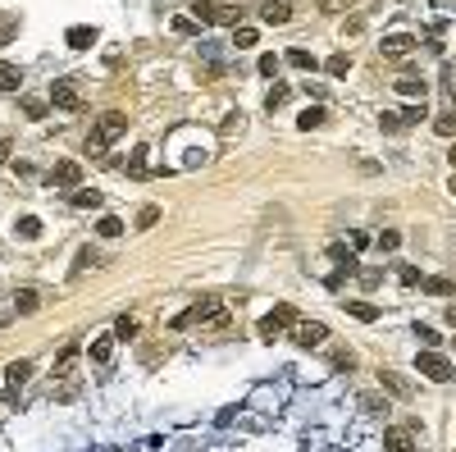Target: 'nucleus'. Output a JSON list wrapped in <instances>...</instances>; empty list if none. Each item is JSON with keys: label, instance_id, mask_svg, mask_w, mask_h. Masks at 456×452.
I'll return each instance as SVG.
<instances>
[{"label": "nucleus", "instance_id": "24", "mask_svg": "<svg viewBox=\"0 0 456 452\" xmlns=\"http://www.w3.org/2000/svg\"><path fill=\"white\" fill-rule=\"evenodd\" d=\"M109 356H114V338H96V342H91V361H96V365H105Z\"/></svg>", "mask_w": 456, "mask_h": 452}, {"label": "nucleus", "instance_id": "23", "mask_svg": "<svg viewBox=\"0 0 456 452\" xmlns=\"http://www.w3.org/2000/svg\"><path fill=\"white\" fill-rule=\"evenodd\" d=\"M169 28H174L178 37H196V33H201V23L187 19V14H174V23H169Z\"/></svg>", "mask_w": 456, "mask_h": 452}, {"label": "nucleus", "instance_id": "14", "mask_svg": "<svg viewBox=\"0 0 456 452\" xmlns=\"http://www.w3.org/2000/svg\"><path fill=\"white\" fill-rule=\"evenodd\" d=\"M19 82H23V69L0 60V92H19Z\"/></svg>", "mask_w": 456, "mask_h": 452}, {"label": "nucleus", "instance_id": "33", "mask_svg": "<svg viewBox=\"0 0 456 452\" xmlns=\"http://www.w3.org/2000/svg\"><path fill=\"white\" fill-rule=\"evenodd\" d=\"M114 338H137V315H123V320L114 324Z\"/></svg>", "mask_w": 456, "mask_h": 452}, {"label": "nucleus", "instance_id": "11", "mask_svg": "<svg viewBox=\"0 0 456 452\" xmlns=\"http://www.w3.org/2000/svg\"><path fill=\"white\" fill-rule=\"evenodd\" d=\"M261 19L270 23V28H279V23L292 19V5H288V0H265V5H261Z\"/></svg>", "mask_w": 456, "mask_h": 452}, {"label": "nucleus", "instance_id": "38", "mask_svg": "<svg viewBox=\"0 0 456 452\" xmlns=\"http://www.w3.org/2000/svg\"><path fill=\"white\" fill-rule=\"evenodd\" d=\"M155 220H160V210H155V206H141L137 210V229H151Z\"/></svg>", "mask_w": 456, "mask_h": 452}, {"label": "nucleus", "instance_id": "44", "mask_svg": "<svg viewBox=\"0 0 456 452\" xmlns=\"http://www.w3.org/2000/svg\"><path fill=\"white\" fill-rule=\"evenodd\" d=\"M261 73H265V78L279 73V55H261Z\"/></svg>", "mask_w": 456, "mask_h": 452}, {"label": "nucleus", "instance_id": "29", "mask_svg": "<svg viewBox=\"0 0 456 452\" xmlns=\"http://www.w3.org/2000/svg\"><path fill=\"white\" fill-rule=\"evenodd\" d=\"M288 96H292V92L283 87V82H279V87H270V96H265V110H279V105H288Z\"/></svg>", "mask_w": 456, "mask_h": 452}, {"label": "nucleus", "instance_id": "26", "mask_svg": "<svg viewBox=\"0 0 456 452\" xmlns=\"http://www.w3.org/2000/svg\"><path fill=\"white\" fill-rule=\"evenodd\" d=\"M69 201H73L78 210H96V206H100V201H105V197H100V192H82V188H78V192H73V197H69Z\"/></svg>", "mask_w": 456, "mask_h": 452}, {"label": "nucleus", "instance_id": "28", "mask_svg": "<svg viewBox=\"0 0 456 452\" xmlns=\"http://www.w3.org/2000/svg\"><path fill=\"white\" fill-rule=\"evenodd\" d=\"M256 42H261L256 28H233V46H238V51H247V46H256Z\"/></svg>", "mask_w": 456, "mask_h": 452}, {"label": "nucleus", "instance_id": "35", "mask_svg": "<svg viewBox=\"0 0 456 452\" xmlns=\"http://www.w3.org/2000/svg\"><path fill=\"white\" fill-rule=\"evenodd\" d=\"M360 407H365V411H388V397H379V393H360Z\"/></svg>", "mask_w": 456, "mask_h": 452}, {"label": "nucleus", "instance_id": "17", "mask_svg": "<svg viewBox=\"0 0 456 452\" xmlns=\"http://www.w3.org/2000/svg\"><path fill=\"white\" fill-rule=\"evenodd\" d=\"M324 119H328V110H324V105H310V110H301V114H297V128H301V132H310V128H319Z\"/></svg>", "mask_w": 456, "mask_h": 452}, {"label": "nucleus", "instance_id": "15", "mask_svg": "<svg viewBox=\"0 0 456 452\" xmlns=\"http://www.w3.org/2000/svg\"><path fill=\"white\" fill-rule=\"evenodd\" d=\"M420 288L429 293V297H452V293H456V284H452V279H443V275H434V279H420Z\"/></svg>", "mask_w": 456, "mask_h": 452}, {"label": "nucleus", "instance_id": "39", "mask_svg": "<svg viewBox=\"0 0 456 452\" xmlns=\"http://www.w3.org/2000/svg\"><path fill=\"white\" fill-rule=\"evenodd\" d=\"M351 365H356V356H351L347 347H337V352H333V370H351Z\"/></svg>", "mask_w": 456, "mask_h": 452}, {"label": "nucleus", "instance_id": "31", "mask_svg": "<svg viewBox=\"0 0 456 452\" xmlns=\"http://www.w3.org/2000/svg\"><path fill=\"white\" fill-rule=\"evenodd\" d=\"M379 128H383V132H402L406 123H402V114H397V110H383V114H379Z\"/></svg>", "mask_w": 456, "mask_h": 452}, {"label": "nucleus", "instance_id": "30", "mask_svg": "<svg viewBox=\"0 0 456 452\" xmlns=\"http://www.w3.org/2000/svg\"><path fill=\"white\" fill-rule=\"evenodd\" d=\"M415 338H420L429 352H438V342H443V338H438V329H429V324H415Z\"/></svg>", "mask_w": 456, "mask_h": 452}, {"label": "nucleus", "instance_id": "2", "mask_svg": "<svg viewBox=\"0 0 456 452\" xmlns=\"http://www.w3.org/2000/svg\"><path fill=\"white\" fill-rule=\"evenodd\" d=\"M123 132H128V114H119V110L100 114V119H96V128H91V137H87V151H91V155H100L109 142H119Z\"/></svg>", "mask_w": 456, "mask_h": 452}, {"label": "nucleus", "instance_id": "6", "mask_svg": "<svg viewBox=\"0 0 456 452\" xmlns=\"http://www.w3.org/2000/svg\"><path fill=\"white\" fill-rule=\"evenodd\" d=\"M292 342H297V347H324V342H328V324L324 320H297L292 324Z\"/></svg>", "mask_w": 456, "mask_h": 452}, {"label": "nucleus", "instance_id": "27", "mask_svg": "<svg viewBox=\"0 0 456 452\" xmlns=\"http://www.w3.org/2000/svg\"><path fill=\"white\" fill-rule=\"evenodd\" d=\"M434 128L443 132V137H456V110H443V114H434Z\"/></svg>", "mask_w": 456, "mask_h": 452}, {"label": "nucleus", "instance_id": "50", "mask_svg": "<svg viewBox=\"0 0 456 452\" xmlns=\"http://www.w3.org/2000/svg\"><path fill=\"white\" fill-rule=\"evenodd\" d=\"M0 324H5V315H0Z\"/></svg>", "mask_w": 456, "mask_h": 452}, {"label": "nucleus", "instance_id": "19", "mask_svg": "<svg viewBox=\"0 0 456 452\" xmlns=\"http://www.w3.org/2000/svg\"><path fill=\"white\" fill-rule=\"evenodd\" d=\"M342 306H347L360 324H374V320H379V306H369V302H342Z\"/></svg>", "mask_w": 456, "mask_h": 452}, {"label": "nucleus", "instance_id": "41", "mask_svg": "<svg viewBox=\"0 0 456 452\" xmlns=\"http://www.w3.org/2000/svg\"><path fill=\"white\" fill-rule=\"evenodd\" d=\"M91 265H96V252H91V247H82V252H78V265H73V270L82 275V270H91Z\"/></svg>", "mask_w": 456, "mask_h": 452}, {"label": "nucleus", "instance_id": "21", "mask_svg": "<svg viewBox=\"0 0 456 452\" xmlns=\"http://www.w3.org/2000/svg\"><path fill=\"white\" fill-rule=\"evenodd\" d=\"M19 238H23V243H37V238H42V220H37V215H23V220H19Z\"/></svg>", "mask_w": 456, "mask_h": 452}, {"label": "nucleus", "instance_id": "20", "mask_svg": "<svg viewBox=\"0 0 456 452\" xmlns=\"http://www.w3.org/2000/svg\"><path fill=\"white\" fill-rule=\"evenodd\" d=\"M288 64H292V69H306V73H315L319 60L310 55V51H301V46H297V51H288Z\"/></svg>", "mask_w": 456, "mask_h": 452}, {"label": "nucleus", "instance_id": "3", "mask_svg": "<svg viewBox=\"0 0 456 452\" xmlns=\"http://www.w3.org/2000/svg\"><path fill=\"white\" fill-rule=\"evenodd\" d=\"M196 23H228V28H242V10H233V5H215V0H196V10H192Z\"/></svg>", "mask_w": 456, "mask_h": 452}, {"label": "nucleus", "instance_id": "10", "mask_svg": "<svg viewBox=\"0 0 456 452\" xmlns=\"http://www.w3.org/2000/svg\"><path fill=\"white\" fill-rule=\"evenodd\" d=\"M28 375H33V361L5 365V379H0V388H5V393H10V388H23V384H28Z\"/></svg>", "mask_w": 456, "mask_h": 452}, {"label": "nucleus", "instance_id": "32", "mask_svg": "<svg viewBox=\"0 0 456 452\" xmlns=\"http://www.w3.org/2000/svg\"><path fill=\"white\" fill-rule=\"evenodd\" d=\"M397 247H402V233H397V229H383L379 233V252H397Z\"/></svg>", "mask_w": 456, "mask_h": 452}, {"label": "nucleus", "instance_id": "42", "mask_svg": "<svg viewBox=\"0 0 456 452\" xmlns=\"http://www.w3.org/2000/svg\"><path fill=\"white\" fill-rule=\"evenodd\" d=\"M73 356H78V342H69L64 352H60V375H69V365H73Z\"/></svg>", "mask_w": 456, "mask_h": 452}, {"label": "nucleus", "instance_id": "8", "mask_svg": "<svg viewBox=\"0 0 456 452\" xmlns=\"http://www.w3.org/2000/svg\"><path fill=\"white\" fill-rule=\"evenodd\" d=\"M51 101L60 105V110H82V96H78V87L69 82V78H60V82L51 87Z\"/></svg>", "mask_w": 456, "mask_h": 452}, {"label": "nucleus", "instance_id": "34", "mask_svg": "<svg viewBox=\"0 0 456 452\" xmlns=\"http://www.w3.org/2000/svg\"><path fill=\"white\" fill-rule=\"evenodd\" d=\"M23 114H33V119H46V101H42V96H23Z\"/></svg>", "mask_w": 456, "mask_h": 452}, {"label": "nucleus", "instance_id": "18", "mask_svg": "<svg viewBox=\"0 0 456 452\" xmlns=\"http://www.w3.org/2000/svg\"><path fill=\"white\" fill-rule=\"evenodd\" d=\"M37 306H42V297H37L33 288H19V293H14V311H19V315H33Z\"/></svg>", "mask_w": 456, "mask_h": 452}, {"label": "nucleus", "instance_id": "43", "mask_svg": "<svg viewBox=\"0 0 456 452\" xmlns=\"http://www.w3.org/2000/svg\"><path fill=\"white\" fill-rule=\"evenodd\" d=\"M397 279H402V284H420V270H415V265H397Z\"/></svg>", "mask_w": 456, "mask_h": 452}, {"label": "nucleus", "instance_id": "48", "mask_svg": "<svg viewBox=\"0 0 456 452\" xmlns=\"http://www.w3.org/2000/svg\"><path fill=\"white\" fill-rule=\"evenodd\" d=\"M447 160H452V169H456V146H452V151H447Z\"/></svg>", "mask_w": 456, "mask_h": 452}, {"label": "nucleus", "instance_id": "36", "mask_svg": "<svg viewBox=\"0 0 456 452\" xmlns=\"http://www.w3.org/2000/svg\"><path fill=\"white\" fill-rule=\"evenodd\" d=\"M379 379H383V384H388V388H392V393H397V397H406V393H411V388H406V379H397V375H392V370H383Z\"/></svg>", "mask_w": 456, "mask_h": 452}, {"label": "nucleus", "instance_id": "1", "mask_svg": "<svg viewBox=\"0 0 456 452\" xmlns=\"http://www.w3.org/2000/svg\"><path fill=\"white\" fill-rule=\"evenodd\" d=\"M192 324H228L224 302H215V297L192 302V306H187L183 315H174V320H169V329H192Z\"/></svg>", "mask_w": 456, "mask_h": 452}, {"label": "nucleus", "instance_id": "47", "mask_svg": "<svg viewBox=\"0 0 456 452\" xmlns=\"http://www.w3.org/2000/svg\"><path fill=\"white\" fill-rule=\"evenodd\" d=\"M447 320H452V324H456V306H447Z\"/></svg>", "mask_w": 456, "mask_h": 452}, {"label": "nucleus", "instance_id": "13", "mask_svg": "<svg viewBox=\"0 0 456 452\" xmlns=\"http://www.w3.org/2000/svg\"><path fill=\"white\" fill-rule=\"evenodd\" d=\"M397 92H402V96H411V101H424L429 82H424V78H415V73H402V78H397Z\"/></svg>", "mask_w": 456, "mask_h": 452}, {"label": "nucleus", "instance_id": "22", "mask_svg": "<svg viewBox=\"0 0 456 452\" xmlns=\"http://www.w3.org/2000/svg\"><path fill=\"white\" fill-rule=\"evenodd\" d=\"M96 233H100V238H119V233H123V220H119V215H100Z\"/></svg>", "mask_w": 456, "mask_h": 452}, {"label": "nucleus", "instance_id": "7", "mask_svg": "<svg viewBox=\"0 0 456 452\" xmlns=\"http://www.w3.org/2000/svg\"><path fill=\"white\" fill-rule=\"evenodd\" d=\"M78 183H82V165H78V160H55L51 188H78Z\"/></svg>", "mask_w": 456, "mask_h": 452}, {"label": "nucleus", "instance_id": "49", "mask_svg": "<svg viewBox=\"0 0 456 452\" xmlns=\"http://www.w3.org/2000/svg\"><path fill=\"white\" fill-rule=\"evenodd\" d=\"M452 110H456V96H452Z\"/></svg>", "mask_w": 456, "mask_h": 452}, {"label": "nucleus", "instance_id": "37", "mask_svg": "<svg viewBox=\"0 0 456 452\" xmlns=\"http://www.w3.org/2000/svg\"><path fill=\"white\" fill-rule=\"evenodd\" d=\"M146 169H151V165H146V151H137V155L128 160V174H132V178H146Z\"/></svg>", "mask_w": 456, "mask_h": 452}, {"label": "nucleus", "instance_id": "4", "mask_svg": "<svg viewBox=\"0 0 456 452\" xmlns=\"http://www.w3.org/2000/svg\"><path fill=\"white\" fill-rule=\"evenodd\" d=\"M292 324H297V311L288 306V302H283V306H274L270 315H265V320L256 324V329H261V338H265V342H274L283 329H292Z\"/></svg>", "mask_w": 456, "mask_h": 452}, {"label": "nucleus", "instance_id": "5", "mask_svg": "<svg viewBox=\"0 0 456 452\" xmlns=\"http://www.w3.org/2000/svg\"><path fill=\"white\" fill-rule=\"evenodd\" d=\"M415 370H420L424 379H434V384H447V379H452V361H447L443 352H429V347L420 352V361H415Z\"/></svg>", "mask_w": 456, "mask_h": 452}, {"label": "nucleus", "instance_id": "45", "mask_svg": "<svg viewBox=\"0 0 456 452\" xmlns=\"http://www.w3.org/2000/svg\"><path fill=\"white\" fill-rule=\"evenodd\" d=\"M10 33H14V23L5 19V14H0V37H10Z\"/></svg>", "mask_w": 456, "mask_h": 452}, {"label": "nucleus", "instance_id": "16", "mask_svg": "<svg viewBox=\"0 0 456 452\" xmlns=\"http://www.w3.org/2000/svg\"><path fill=\"white\" fill-rule=\"evenodd\" d=\"M383 443H388V452H415L411 430H388V434H383Z\"/></svg>", "mask_w": 456, "mask_h": 452}, {"label": "nucleus", "instance_id": "9", "mask_svg": "<svg viewBox=\"0 0 456 452\" xmlns=\"http://www.w3.org/2000/svg\"><path fill=\"white\" fill-rule=\"evenodd\" d=\"M415 46H420V42H415L411 33H392V37H383V55H388V60H406Z\"/></svg>", "mask_w": 456, "mask_h": 452}, {"label": "nucleus", "instance_id": "12", "mask_svg": "<svg viewBox=\"0 0 456 452\" xmlns=\"http://www.w3.org/2000/svg\"><path fill=\"white\" fill-rule=\"evenodd\" d=\"M96 28H87V23H78V28H69V33H64V42L69 46H73V51H91V46H96Z\"/></svg>", "mask_w": 456, "mask_h": 452}, {"label": "nucleus", "instance_id": "40", "mask_svg": "<svg viewBox=\"0 0 456 452\" xmlns=\"http://www.w3.org/2000/svg\"><path fill=\"white\" fill-rule=\"evenodd\" d=\"M420 119H429V110H424V101H420V105H411V110H402V123H420Z\"/></svg>", "mask_w": 456, "mask_h": 452}, {"label": "nucleus", "instance_id": "46", "mask_svg": "<svg viewBox=\"0 0 456 452\" xmlns=\"http://www.w3.org/2000/svg\"><path fill=\"white\" fill-rule=\"evenodd\" d=\"M10 155H14V146H10V142H0V165H5Z\"/></svg>", "mask_w": 456, "mask_h": 452}, {"label": "nucleus", "instance_id": "25", "mask_svg": "<svg viewBox=\"0 0 456 452\" xmlns=\"http://www.w3.org/2000/svg\"><path fill=\"white\" fill-rule=\"evenodd\" d=\"M328 73H333V78H347V69H351V55H347V51H337V55H328Z\"/></svg>", "mask_w": 456, "mask_h": 452}]
</instances>
